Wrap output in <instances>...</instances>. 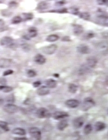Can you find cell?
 <instances>
[{"instance_id": "bcb514c9", "label": "cell", "mask_w": 108, "mask_h": 140, "mask_svg": "<svg viewBox=\"0 0 108 140\" xmlns=\"http://www.w3.org/2000/svg\"><path fill=\"white\" fill-rule=\"evenodd\" d=\"M14 139H17V140H26L27 139V138L26 137H15L14 138Z\"/></svg>"}, {"instance_id": "cb8c5ba5", "label": "cell", "mask_w": 108, "mask_h": 140, "mask_svg": "<svg viewBox=\"0 0 108 140\" xmlns=\"http://www.w3.org/2000/svg\"><path fill=\"white\" fill-rule=\"evenodd\" d=\"M59 39V36L56 34H52L49 35L47 38L46 41L49 42H54Z\"/></svg>"}, {"instance_id": "e575fe53", "label": "cell", "mask_w": 108, "mask_h": 140, "mask_svg": "<svg viewBox=\"0 0 108 140\" xmlns=\"http://www.w3.org/2000/svg\"><path fill=\"white\" fill-rule=\"evenodd\" d=\"M1 14L3 16L8 17V16H10L12 15V12L9 11V10H7V9H4V10L1 11Z\"/></svg>"}, {"instance_id": "f35d334b", "label": "cell", "mask_w": 108, "mask_h": 140, "mask_svg": "<svg viewBox=\"0 0 108 140\" xmlns=\"http://www.w3.org/2000/svg\"><path fill=\"white\" fill-rule=\"evenodd\" d=\"M14 73V71L13 70L11 69H8L7 70H6L5 71L3 72V76H8L10 75H12Z\"/></svg>"}, {"instance_id": "2e32d148", "label": "cell", "mask_w": 108, "mask_h": 140, "mask_svg": "<svg viewBox=\"0 0 108 140\" xmlns=\"http://www.w3.org/2000/svg\"><path fill=\"white\" fill-rule=\"evenodd\" d=\"M45 83L46 86L49 88L53 89L56 88L57 86V82L52 79L47 80V81H45Z\"/></svg>"}, {"instance_id": "3957f363", "label": "cell", "mask_w": 108, "mask_h": 140, "mask_svg": "<svg viewBox=\"0 0 108 140\" xmlns=\"http://www.w3.org/2000/svg\"><path fill=\"white\" fill-rule=\"evenodd\" d=\"M36 116L40 118H49L52 116V114L50 111L45 108H39L36 113Z\"/></svg>"}, {"instance_id": "83f0119b", "label": "cell", "mask_w": 108, "mask_h": 140, "mask_svg": "<svg viewBox=\"0 0 108 140\" xmlns=\"http://www.w3.org/2000/svg\"><path fill=\"white\" fill-rule=\"evenodd\" d=\"M13 90V87L6 86H0V91L5 93H8L12 91Z\"/></svg>"}, {"instance_id": "8d00e7d4", "label": "cell", "mask_w": 108, "mask_h": 140, "mask_svg": "<svg viewBox=\"0 0 108 140\" xmlns=\"http://www.w3.org/2000/svg\"><path fill=\"white\" fill-rule=\"evenodd\" d=\"M97 3L100 6H107L108 0H97Z\"/></svg>"}, {"instance_id": "ffe728a7", "label": "cell", "mask_w": 108, "mask_h": 140, "mask_svg": "<svg viewBox=\"0 0 108 140\" xmlns=\"http://www.w3.org/2000/svg\"><path fill=\"white\" fill-rule=\"evenodd\" d=\"M68 126V123L66 120H62L59 122L57 125V128L58 130L63 131Z\"/></svg>"}, {"instance_id": "52a82bcc", "label": "cell", "mask_w": 108, "mask_h": 140, "mask_svg": "<svg viewBox=\"0 0 108 140\" xmlns=\"http://www.w3.org/2000/svg\"><path fill=\"white\" fill-rule=\"evenodd\" d=\"M29 133L31 135V136L36 139H41V132L38 128L37 127H32L29 129Z\"/></svg>"}, {"instance_id": "4316f807", "label": "cell", "mask_w": 108, "mask_h": 140, "mask_svg": "<svg viewBox=\"0 0 108 140\" xmlns=\"http://www.w3.org/2000/svg\"><path fill=\"white\" fill-rule=\"evenodd\" d=\"M0 128L3 130L5 132L9 131V128L8 127V123L3 121H0Z\"/></svg>"}, {"instance_id": "d6986e66", "label": "cell", "mask_w": 108, "mask_h": 140, "mask_svg": "<svg viewBox=\"0 0 108 140\" xmlns=\"http://www.w3.org/2000/svg\"><path fill=\"white\" fill-rule=\"evenodd\" d=\"M12 133L15 135L24 136L26 134L25 129L21 128H16L12 130Z\"/></svg>"}, {"instance_id": "d590c367", "label": "cell", "mask_w": 108, "mask_h": 140, "mask_svg": "<svg viewBox=\"0 0 108 140\" xmlns=\"http://www.w3.org/2000/svg\"><path fill=\"white\" fill-rule=\"evenodd\" d=\"M7 102H9V103H14L15 102V97L14 96V95H10L7 98Z\"/></svg>"}, {"instance_id": "f6af8a7d", "label": "cell", "mask_w": 108, "mask_h": 140, "mask_svg": "<svg viewBox=\"0 0 108 140\" xmlns=\"http://www.w3.org/2000/svg\"><path fill=\"white\" fill-rule=\"evenodd\" d=\"M5 25V22L2 19H0V28L3 27Z\"/></svg>"}, {"instance_id": "ac0fdd59", "label": "cell", "mask_w": 108, "mask_h": 140, "mask_svg": "<svg viewBox=\"0 0 108 140\" xmlns=\"http://www.w3.org/2000/svg\"><path fill=\"white\" fill-rule=\"evenodd\" d=\"M106 128V125L102 122H97L95 124V129L96 130V131L97 132H101L102 130H104Z\"/></svg>"}, {"instance_id": "d6a6232c", "label": "cell", "mask_w": 108, "mask_h": 140, "mask_svg": "<svg viewBox=\"0 0 108 140\" xmlns=\"http://www.w3.org/2000/svg\"><path fill=\"white\" fill-rule=\"evenodd\" d=\"M49 12H51V13H68L67 9L66 8H62V9H57V10H54V11H49Z\"/></svg>"}, {"instance_id": "30bf717a", "label": "cell", "mask_w": 108, "mask_h": 140, "mask_svg": "<svg viewBox=\"0 0 108 140\" xmlns=\"http://www.w3.org/2000/svg\"><path fill=\"white\" fill-rule=\"evenodd\" d=\"M65 105L70 108H76L80 105V102L75 99L68 100L65 102Z\"/></svg>"}, {"instance_id": "7bdbcfd3", "label": "cell", "mask_w": 108, "mask_h": 140, "mask_svg": "<svg viewBox=\"0 0 108 140\" xmlns=\"http://www.w3.org/2000/svg\"><path fill=\"white\" fill-rule=\"evenodd\" d=\"M62 41H64V42H69V41H70L71 40H70L69 37L65 36V37H63L62 39Z\"/></svg>"}, {"instance_id": "7c38bea8", "label": "cell", "mask_w": 108, "mask_h": 140, "mask_svg": "<svg viewBox=\"0 0 108 140\" xmlns=\"http://www.w3.org/2000/svg\"><path fill=\"white\" fill-rule=\"evenodd\" d=\"M77 51L81 54H88L90 53V48L88 45L81 44L77 47Z\"/></svg>"}, {"instance_id": "5b68a950", "label": "cell", "mask_w": 108, "mask_h": 140, "mask_svg": "<svg viewBox=\"0 0 108 140\" xmlns=\"http://www.w3.org/2000/svg\"><path fill=\"white\" fill-rule=\"evenodd\" d=\"M0 44L6 47H12L13 45V39L11 37L4 36L0 40Z\"/></svg>"}, {"instance_id": "7402d4cb", "label": "cell", "mask_w": 108, "mask_h": 140, "mask_svg": "<svg viewBox=\"0 0 108 140\" xmlns=\"http://www.w3.org/2000/svg\"><path fill=\"white\" fill-rule=\"evenodd\" d=\"M21 17L23 21H27L32 20L34 17V15L31 13H24L21 15Z\"/></svg>"}, {"instance_id": "60d3db41", "label": "cell", "mask_w": 108, "mask_h": 140, "mask_svg": "<svg viewBox=\"0 0 108 140\" xmlns=\"http://www.w3.org/2000/svg\"><path fill=\"white\" fill-rule=\"evenodd\" d=\"M7 80L5 78L1 77L0 78V84L2 86H6L7 85Z\"/></svg>"}, {"instance_id": "4dcf8cb0", "label": "cell", "mask_w": 108, "mask_h": 140, "mask_svg": "<svg viewBox=\"0 0 108 140\" xmlns=\"http://www.w3.org/2000/svg\"><path fill=\"white\" fill-rule=\"evenodd\" d=\"M95 36V34L92 32H88L84 35V38L86 40H89Z\"/></svg>"}, {"instance_id": "7dc6e473", "label": "cell", "mask_w": 108, "mask_h": 140, "mask_svg": "<svg viewBox=\"0 0 108 140\" xmlns=\"http://www.w3.org/2000/svg\"><path fill=\"white\" fill-rule=\"evenodd\" d=\"M4 102V101L3 99L0 98V107H1L3 105Z\"/></svg>"}, {"instance_id": "5bb4252c", "label": "cell", "mask_w": 108, "mask_h": 140, "mask_svg": "<svg viewBox=\"0 0 108 140\" xmlns=\"http://www.w3.org/2000/svg\"><path fill=\"white\" fill-rule=\"evenodd\" d=\"M97 63V60L94 56H91L86 59V65L89 68H94Z\"/></svg>"}, {"instance_id": "1f68e13d", "label": "cell", "mask_w": 108, "mask_h": 140, "mask_svg": "<svg viewBox=\"0 0 108 140\" xmlns=\"http://www.w3.org/2000/svg\"><path fill=\"white\" fill-rule=\"evenodd\" d=\"M69 12L73 15H78V14L80 13L79 12V10H78V8H76V7H71L70 9H69Z\"/></svg>"}, {"instance_id": "f907efd6", "label": "cell", "mask_w": 108, "mask_h": 140, "mask_svg": "<svg viewBox=\"0 0 108 140\" xmlns=\"http://www.w3.org/2000/svg\"><path fill=\"white\" fill-rule=\"evenodd\" d=\"M1 133H2V132L1 131H0V134H1Z\"/></svg>"}, {"instance_id": "603a6c76", "label": "cell", "mask_w": 108, "mask_h": 140, "mask_svg": "<svg viewBox=\"0 0 108 140\" xmlns=\"http://www.w3.org/2000/svg\"><path fill=\"white\" fill-rule=\"evenodd\" d=\"M48 7H49V4L47 2L45 1H42L37 4L36 9L38 11H43L47 9Z\"/></svg>"}, {"instance_id": "ee69618b", "label": "cell", "mask_w": 108, "mask_h": 140, "mask_svg": "<svg viewBox=\"0 0 108 140\" xmlns=\"http://www.w3.org/2000/svg\"><path fill=\"white\" fill-rule=\"evenodd\" d=\"M22 48L23 49V50H24L26 51H28L27 49H28L29 50L30 49V48H29V46H28V45H27V44H23V45H22Z\"/></svg>"}, {"instance_id": "681fc988", "label": "cell", "mask_w": 108, "mask_h": 140, "mask_svg": "<svg viewBox=\"0 0 108 140\" xmlns=\"http://www.w3.org/2000/svg\"><path fill=\"white\" fill-rule=\"evenodd\" d=\"M5 0H0V4H1V3H4Z\"/></svg>"}, {"instance_id": "e0dca14e", "label": "cell", "mask_w": 108, "mask_h": 140, "mask_svg": "<svg viewBox=\"0 0 108 140\" xmlns=\"http://www.w3.org/2000/svg\"><path fill=\"white\" fill-rule=\"evenodd\" d=\"M74 33L75 35H81L83 32V28L81 25L74 24Z\"/></svg>"}, {"instance_id": "8fae6325", "label": "cell", "mask_w": 108, "mask_h": 140, "mask_svg": "<svg viewBox=\"0 0 108 140\" xmlns=\"http://www.w3.org/2000/svg\"><path fill=\"white\" fill-rule=\"evenodd\" d=\"M12 63L11 59L6 58H2L0 59V68H7L11 67Z\"/></svg>"}, {"instance_id": "d4e9b609", "label": "cell", "mask_w": 108, "mask_h": 140, "mask_svg": "<svg viewBox=\"0 0 108 140\" xmlns=\"http://www.w3.org/2000/svg\"><path fill=\"white\" fill-rule=\"evenodd\" d=\"M82 19L86 21H88L90 18V15L88 12H82L80 13L78 15Z\"/></svg>"}, {"instance_id": "7a4b0ae2", "label": "cell", "mask_w": 108, "mask_h": 140, "mask_svg": "<svg viewBox=\"0 0 108 140\" xmlns=\"http://www.w3.org/2000/svg\"><path fill=\"white\" fill-rule=\"evenodd\" d=\"M95 102L91 97L85 98L83 100L82 109L83 111H88L95 106Z\"/></svg>"}, {"instance_id": "9c48e42d", "label": "cell", "mask_w": 108, "mask_h": 140, "mask_svg": "<svg viewBox=\"0 0 108 140\" xmlns=\"http://www.w3.org/2000/svg\"><path fill=\"white\" fill-rule=\"evenodd\" d=\"M69 116L66 112L65 111H57L54 113L53 114V118L55 120H61L65 117H67Z\"/></svg>"}, {"instance_id": "8992f818", "label": "cell", "mask_w": 108, "mask_h": 140, "mask_svg": "<svg viewBox=\"0 0 108 140\" xmlns=\"http://www.w3.org/2000/svg\"><path fill=\"white\" fill-rule=\"evenodd\" d=\"M3 110L9 114H14L18 111V108L17 106L12 104V103H8L6 105L3 107Z\"/></svg>"}, {"instance_id": "44dd1931", "label": "cell", "mask_w": 108, "mask_h": 140, "mask_svg": "<svg viewBox=\"0 0 108 140\" xmlns=\"http://www.w3.org/2000/svg\"><path fill=\"white\" fill-rule=\"evenodd\" d=\"M30 39L34 38L37 35V30L35 27H31L28 29V35H27Z\"/></svg>"}, {"instance_id": "836d02e7", "label": "cell", "mask_w": 108, "mask_h": 140, "mask_svg": "<svg viewBox=\"0 0 108 140\" xmlns=\"http://www.w3.org/2000/svg\"><path fill=\"white\" fill-rule=\"evenodd\" d=\"M27 75L28 77L32 78V77H34L36 76L37 74H36V72L34 70H29L27 72Z\"/></svg>"}, {"instance_id": "c3c4849f", "label": "cell", "mask_w": 108, "mask_h": 140, "mask_svg": "<svg viewBox=\"0 0 108 140\" xmlns=\"http://www.w3.org/2000/svg\"><path fill=\"white\" fill-rule=\"evenodd\" d=\"M54 76H55L56 77H59V74H54Z\"/></svg>"}, {"instance_id": "ba28073f", "label": "cell", "mask_w": 108, "mask_h": 140, "mask_svg": "<svg viewBox=\"0 0 108 140\" xmlns=\"http://www.w3.org/2000/svg\"><path fill=\"white\" fill-rule=\"evenodd\" d=\"M84 121L82 117H78L75 118L73 121V125L75 128L79 129L81 128L84 125Z\"/></svg>"}, {"instance_id": "6da1fadb", "label": "cell", "mask_w": 108, "mask_h": 140, "mask_svg": "<svg viewBox=\"0 0 108 140\" xmlns=\"http://www.w3.org/2000/svg\"><path fill=\"white\" fill-rule=\"evenodd\" d=\"M96 23L102 26L107 27L108 16L106 12L102 10H99L96 17Z\"/></svg>"}, {"instance_id": "74e56055", "label": "cell", "mask_w": 108, "mask_h": 140, "mask_svg": "<svg viewBox=\"0 0 108 140\" xmlns=\"http://www.w3.org/2000/svg\"><path fill=\"white\" fill-rule=\"evenodd\" d=\"M65 3V0H57L55 2V6L57 7H61Z\"/></svg>"}, {"instance_id": "484cf974", "label": "cell", "mask_w": 108, "mask_h": 140, "mask_svg": "<svg viewBox=\"0 0 108 140\" xmlns=\"http://www.w3.org/2000/svg\"><path fill=\"white\" fill-rule=\"evenodd\" d=\"M78 90V87L75 84H69V85L68 86V91L72 94H75L77 92Z\"/></svg>"}, {"instance_id": "9a60e30c", "label": "cell", "mask_w": 108, "mask_h": 140, "mask_svg": "<svg viewBox=\"0 0 108 140\" xmlns=\"http://www.w3.org/2000/svg\"><path fill=\"white\" fill-rule=\"evenodd\" d=\"M34 60L36 63H37L38 64H40V65L44 64L46 62L45 58L42 55L40 54H37L34 57Z\"/></svg>"}, {"instance_id": "b9f144b4", "label": "cell", "mask_w": 108, "mask_h": 140, "mask_svg": "<svg viewBox=\"0 0 108 140\" xmlns=\"http://www.w3.org/2000/svg\"><path fill=\"white\" fill-rule=\"evenodd\" d=\"M41 81H35L33 84V87L34 88H37L38 87H40L41 86Z\"/></svg>"}, {"instance_id": "ab89813d", "label": "cell", "mask_w": 108, "mask_h": 140, "mask_svg": "<svg viewBox=\"0 0 108 140\" xmlns=\"http://www.w3.org/2000/svg\"><path fill=\"white\" fill-rule=\"evenodd\" d=\"M18 3L15 1H12L9 3V7L11 8H15L17 7Z\"/></svg>"}, {"instance_id": "f546056e", "label": "cell", "mask_w": 108, "mask_h": 140, "mask_svg": "<svg viewBox=\"0 0 108 140\" xmlns=\"http://www.w3.org/2000/svg\"><path fill=\"white\" fill-rule=\"evenodd\" d=\"M22 21V19L20 16H16L12 18V23L14 24H16L21 23Z\"/></svg>"}, {"instance_id": "4fadbf2b", "label": "cell", "mask_w": 108, "mask_h": 140, "mask_svg": "<svg viewBox=\"0 0 108 140\" xmlns=\"http://www.w3.org/2000/svg\"><path fill=\"white\" fill-rule=\"evenodd\" d=\"M50 93L49 88L47 86H42L37 90V94L40 96H44Z\"/></svg>"}, {"instance_id": "277c9868", "label": "cell", "mask_w": 108, "mask_h": 140, "mask_svg": "<svg viewBox=\"0 0 108 140\" xmlns=\"http://www.w3.org/2000/svg\"><path fill=\"white\" fill-rule=\"evenodd\" d=\"M57 49V45L54 44L49 45L45 46L41 49L42 53L46 55H52L56 51Z\"/></svg>"}, {"instance_id": "f1b7e54d", "label": "cell", "mask_w": 108, "mask_h": 140, "mask_svg": "<svg viewBox=\"0 0 108 140\" xmlns=\"http://www.w3.org/2000/svg\"><path fill=\"white\" fill-rule=\"evenodd\" d=\"M92 130V126L90 124H88L84 127L83 129V132L85 134L88 135L91 133Z\"/></svg>"}]
</instances>
